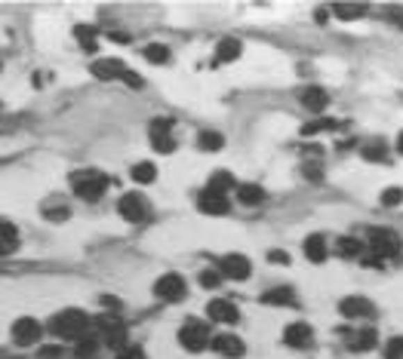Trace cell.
I'll return each mask as SVG.
<instances>
[{
    "label": "cell",
    "mask_w": 403,
    "mask_h": 359,
    "mask_svg": "<svg viewBox=\"0 0 403 359\" xmlns=\"http://www.w3.org/2000/svg\"><path fill=\"white\" fill-rule=\"evenodd\" d=\"M49 332L56 338H65V341H81L83 335L92 332V319L86 317L83 310H59L53 319H49Z\"/></svg>",
    "instance_id": "cell-1"
},
{
    "label": "cell",
    "mask_w": 403,
    "mask_h": 359,
    "mask_svg": "<svg viewBox=\"0 0 403 359\" xmlns=\"http://www.w3.org/2000/svg\"><path fill=\"white\" fill-rule=\"evenodd\" d=\"M71 188L81 200L86 203H96V200H102V193L108 191V175H102L99 169H77L71 172Z\"/></svg>",
    "instance_id": "cell-2"
},
{
    "label": "cell",
    "mask_w": 403,
    "mask_h": 359,
    "mask_svg": "<svg viewBox=\"0 0 403 359\" xmlns=\"http://www.w3.org/2000/svg\"><path fill=\"white\" fill-rule=\"evenodd\" d=\"M366 249H370V255H376L379 261H385V258L400 255L403 243H400V236L394 234V231H385V227H372V231L366 234Z\"/></svg>",
    "instance_id": "cell-3"
},
{
    "label": "cell",
    "mask_w": 403,
    "mask_h": 359,
    "mask_svg": "<svg viewBox=\"0 0 403 359\" xmlns=\"http://www.w3.org/2000/svg\"><path fill=\"white\" fill-rule=\"evenodd\" d=\"M92 77H99V80H126L129 86H142V80L133 74V68H126L124 62L117 59H99L90 64Z\"/></svg>",
    "instance_id": "cell-4"
},
{
    "label": "cell",
    "mask_w": 403,
    "mask_h": 359,
    "mask_svg": "<svg viewBox=\"0 0 403 359\" xmlns=\"http://www.w3.org/2000/svg\"><path fill=\"white\" fill-rule=\"evenodd\" d=\"M210 332H206V326L204 322H197V319H188L182 329H179V344H182L188 353H200V350H206L210 347Z\"/></svg>",
    "instance_id": "cell-5"
},
{
    "label": "cell",
    "mask_w": 403,
    "mask_h": 359,
    "mask_svg": "<svg viewBox=\"0 0 403 359\" xmlns=\"http://www.w3.org/2000/svg\"><path fill=\"white\" fill-rule=\"evenodd\" d=\"M154 295L161 301H167V304H179V301H185V295H188V286H185V279L179 274H163L154 283Z\"/></svg>",
    "instance_id": "cell-6"
},
{
    "label": "cell",
    "mask_w": 403,
    "mask_h": 359,
    "mask_svg": "<svg viewBox=\"0 0 403 359\" xmlns=\"http://www.w3.org/2000/svg\"><path fill=\"white\" fill-rule=\"evenodd\" d=\"M10 335H13V341H16L19 347H31V344H38V341H40L43 326H40V322L34 319V317H19L16 322H13Z\"/></svg>",
    "instance_id": "cell-7"
},
{
    "label": "cell",
    "mask_w": 403,
    "mask_h": 359,
    "mask_svg": "<svg viewBox=\"0 0 403 359\" xmlns=\"http://www.w3.org/2000/svg\"><path fill=\"white\" fill-rule=\"evenodd\" d=\"M215 270H219L222 277H228V279H249V274H253V261H249L247 255H225V258H219V264H215Z\"/></svg>",
    "instance_id": "cell-8"
},
{
    "label": "cell",
    "mask_w": 403,
    "mask_h": 359,
    "mask_svg": "<svg viewBox=\"0 0 403 359\" xmlns=\"http://www.w3.org/2000/svg\"><path fill=\"white\" fill-rule=\"evenodd\" d=\"M117 212L124 215L126 221H133V225H139V221H145L148 218V203H145V197L142 193H124V197L117 200Z\"/></svg>",
    "instance_id": "cell-9"
},
{
    "label": "cell",
    "mask_w": 403,
    "mask_h": 359,
    "mask_svg": "<svg viewBox=\"0 0 403 359\" xmlns=\"http://www.w3.org/2000/svg\"><path fill=\"white\" fill-rule=\"evenodd\" d=\"M151 141H154V150H161V154H172L176 150V141H172V120L167 117H157L151 120Z\"/></svg>",
    "instance_id": "cell-10"
},
{
    "label": "cell",
    "mask_w": 403,
    "mask_h": 359,
    "mask_svg": "<svg viewBox=\"0 0 403 359\" xmlns=\"http://www.w3.org/2000/svg\"><path fill=\"white\" fill-rule=\"evenodd\" d=\"M197 209L206 212V215H225L228 209H231V203H228V193L204 188V191L197 193Z\"/></svg>",
    "instance_id": "cell-11"
},
{
    "label": "cell",
    "mask_w": 403,
    "mask_h": 359,
    "mask_svg": "<svg viewBox=\"0 0 403 359\" xmlns=\"http://www.w3.org/2000/svg\"><path fill=\"white\" fill-rule=\"evenodd\" d=\"M339 310H342V317H348V319H366V317H372V313H376V304H372L370 298L351 295V298H342L339 301Z\"/></svg>",
    "instance_id": "cell-12"
},
{
    "label": "cell",
    "mask_w": 403,
    "mask_h": 359,
    "mask_svg": "<svg viewBox=\"0 0 403 359\" xmlns=\"http://www.w3.org/2000/svg\"><path fill=\"white\" fill-rule=\"evenodd\" d=\"M206 317H210L213 322H228V326H234L237 319H240V310L231 304V301H225V298H215L206 304Z\"/></svg>",
    "instance_id": "cell-13"
},
{
    "label": "cell",
    "mask_w": 403,
    "mask_h": 359,
    "mask_svg": "<svg viewBox=\"0 0 403 359\" xmlns=\"http://www.w3.org/2000/svg\"><path fill=\"white\" fill-rule=\"evenodd\" d=\"M210 347L215 350L219 356H228V359H237V356H243V341L237 338V335H215V338L210 341Z\"/></svg>",
    "instance_id": "cell-14"
},
{
    "label": "cell",
    "mask_w": 403,
    "mask_h": 359,
    "mask_svg": "<svg viewBox=\"0 0 403 359\" xmlns=\"http://www.w3.org/2000/svg\"><path fill=\"white\" fill-rule=\"evenodd\" d=\"M283 341L290 344V347H311V341H314V332H311V326H305V322H290L286 326V332H283Z\"/></svg>",
    "instance_id": "cell-15"
},
{
    "label": "cell",
    "mask_w": 403,
    "mask_h": 359,
    "mask_svg": "<svg viewBox=\"0 0 403 359\" xmlns=\"http://www.w3.org/2000/svg\"><path fill=\"white\" fill-rule=\"evenodd\" d=\"M74 356L77 359H99L102 356V341H99L96 332L83 335L81 341H74Z\"/></svg>",
    "instance_id": "cell-16"
},
{
    "label": "cell",
    "mask_w": 403,
    "mask_h": 359,
    "mask_svg": "<svg viewBox=\"0 0 403 359\" xmlns=\"http://www.w3.org/2000/svg\"><path fill=\"white\" fill-rule=\"evenodd\" d=\"M19 249V231L16 225H10V221L0 218V258L13 255Z\"/></svg>",
    "instance_id": "cell-17"
},
{
    "label": "cell",
    "mask_w": 403,
    "mask_h": 359,
    "mask_svg": "<svg viewBox=\"0 0 403 359\" xmlns=\"http://www.w3.org/2000/svg\"><path fill=\"white\" fill-rule=\"evenodd\" d=\"M262 304H271V307H286V304H296V292L290 286H277V289H268L262 295Z\"/></svg>",
    "instance_id": "cell-18"
},
{
    "label": "cell",
    "mask_w": 403,
    "mask_h": 359,
    "mask_svg": "<svg viewBox=\"0 0 403 359\" xmlns=\"http://www.w3.org/2000/svg\"><path fill=\"white\" fill-rule=\"evenodd\" d=\"M302 105L308 107V111H314V114H320L323 107L329 105V96L320 89V86H308L305 92H302Z\"/></svg>",
    "instance_id": "cell-19"
},
{
    "label": "cell",
    "mask_w": 403,
    "mask_h": 359,
    "mask_svg": "<svg viewBox=\"0 0 403 359\" xmlns=\"http://www.w3.org/2000/svg\"><path fill=\"white\" fill-rule=\"evenodd\" d=\"M379 341V335L372 332V329H361V332H351L348 335V347L357 350V353H363V350H372Z\"/></svg>",
    "instance_id": "cell-20"
},
{
    "label": "cell",
    "mask_w": 403,
    "mask_h": 359,
    "mask_svg": "<svg viewBox=\"0 0 403 359\" xmlns=\"http://www.w3.org/2000/svg\"><path fill=\"white\" fill-rule=\"evenodd\" d=\"M327 255H329V249H327V240L323 236H308L305 240V258L308 261H314V264H320V261H327Z\"/></svg>",
    "instance_id": "cell-21"
},
{
    "label": "cell",
    "mask_w": 403,
    "mask_h": 359,
    "mask_svg": "<svg viewBox=\"0 0 403 359\" xmlns=\"http://www.w3.org/2000/svg\"><path fill=\"white\" fill-rule=\"evenodd\" d=\"M74 37H77V43H81L86 53H96V49H99V31H96V28L77 25V28H74Z\"/></svg>",
    "instance_id": "cell-22"
},
{
    "label": "cell",
    "mask_w": 403,
    "mask_h": 359,
    "mask_svg": "<svg viewBox=\"0 0 403 359\" xmlns=\"http://www.w3.org/2000/svg\"><path fill=\"white\" fill-rule=\"evenodd\" d=\"M237 200L243 206H258L265 200V191L258 184H237Z\"/></svg>",
    "instance_id": "cell-23"
},
{
    "label": "cell",
    "mask_w": 403,
    "mask_h": 359,
    "mask_svg": "<svg viewBox=\"0 0 403 359\" xmlns=\"http://www.w3.org/2000/svg\"><path fill=\"white\" fill-rule=\"evenodd\" d=\"M237 55H240V40L234 37H225L215 46V62H234Z\"/></svg>",
    "instance_id": "cell-24"
},
{
    "label": "cell",
    "mask_w": 403,
    "mask_h": 359,
    "mask_svg": "<svg viewBox=\"0 0 403 359\" xmlns=\"http://www.w3.org/2000/svg\"><path fill=\"white\" fill-rule=\"evenodd\" d=\"M210 191H219V193H228L231 188H237V182H234V175L228 169H219V172H213V178H210V184H206Z\"/></svg>",
    "instance_id": "cell-25"
},
{
    "label": "cell",
    "mask_w": 403,
    "mask_h": 359,
    "mask_svg": "<svg viewBox=\"0 0 403 359\" xmlns=\"http://www.w3.org/2000/svg\"><path fill=\"white\" fill-rule=\"evenodd\" d=\"M339 255L342 258H357V255H363V249H366V243H361V240H354V236H342L339 240Z\"/></svg>",
    "instance_id": "cell-26"
},
{
    "label": "cell",
    "mask_w": 403,
    "mask_h": 359,
    "mask_svg": "<svg viewBox=\"0 0 403 359\" xmlns=\"http://www.w3.org/2000/svg\"><path fill=\"white\" fill-rule=\"evenodd\" d=\"M133 178L139 184H151L157 178V166H154V163H135V166H133Z\"/></svg>",
    "instance_id": "cell-27"
},
{
    "label": "cell",
    "mask_w": 403,
    "mask_h": 359,
    "mask_svg": "<svg viewBox=\"0 0 403 359\" xmlns=\"http://www.w3.org/2000/svg\"><path fill=\"white\" fill-rule=\"evenodd\" d=\"M339 123L336 120H329V117H320V120H311V123H305L302 126V135H318V132H327V129H336Z\"/></svg>",
    "instance_id": "cell-28"
},
{
    "label": "cell",
    "mask_w": 403,
    "mask_h": 359,
    "mask_svg": "<svg viewBox=\"0 0 403 359\" xmlns=\"http://www.w3.org/2000/svg\"><path fill=\"white\" fill-rule=\"evenodd\" d=\"M142 55H145L148 62H154V64H163V62H170V49L163 46V43H151V46H148V49H145V53H142Z\"/></svg>",
    "instance_id": "cell-29"
},
{
    "label": "cell",
    "mask_w": 403,
    "mask_h": 359,
    "mask_svg": "<svg viewBox=\"0 0 403 359\" xmlns=\"http://www.w3.org/2000/svg\"><path fill=\"white\" fill-rule=\"evenodd\" d=\"M197 145L204 150H219L222 145H225V135H222V132H200Z\"/></svg>",
    "instance_id": "cell-30"
},
{
    "label": "cell",
    "mask_w": 403,
    "mask_h": 359,
    "mask_svg": "<svg viewBox=\"0 0 403 359\" xmlns=\"http://www.w3.org/2000/svg\"><path fill=\"white\" fill-rule=\"evenodd\" d=\"M333 12L339 19H357V16H363V12H366V6H361V3H339V6H333Z\"/></svg>",
    "instance_id": "cell-31"
},
{
    "label": "cell",
    "mask_w": 403,
    "mask_h": 359,
    "mask_svg": "<svg viewBox=\"0 0 403 359\" xmlns=\"http://www.w3.org/2000/svg\"><path fill=\"white\" fill-rule=\"evenodd\" d=\"M363 157L366 160H388V148L382 141H376V145H366L363 148Z\"/></svg>",
    "instance_id": "cell-32"
},
{
    "label": "cell",
    "mask_w": 403,
    "mask_h": 359,
    "mask_svg": "<svg viewBox=\"0 0 403 359\" xmlns=\"http://www.w3.org/2000/svg\"><path fill=\"white\" fill-rule=\"evenodd\" d=\"M403 203V191L400 188H388L382 193V206H400Z\"/></svg>",
    "instance_id": "cell-33"
},
{
    "label": "cell",
    "mask_w": 403,
    "mask_h": 359,
    "mask_svg": "<svg viewBox=\"0 0 403 359\" xmlns=\"http://www.w3.org/2000/svg\"><path fill=\"white\" fill-rule=\"evenodd\" d=\"M385 356L388 359H403V338H391V341H388Z\"/></svg>",
    "instance_id": "cell-34"
},
{
    "label": "cell",
    "mask_w": 403,
    "mask_h": 359,
    "mask_svg": "<svg viewBox=\"0 0 403 359\" xmlns=\"http://www.w3.org/2000/svg\"><path fill=\"white\" fill-rule=\"evenodd\" d=\"M200 283H204L206 289H215V286L222 283V274L219 270H204V274H200Z\"/></svg>",
    "instance_id": "cell-35"
},
{
    "label": "cell",
    "mask_w": 403,
    "mask_h": 359,
    "mask_svg": "<svg viewBox=\"0 0 403 359\" xmlns=\"http://www.w3.org/2000/svg\"><path fill=\"white\" fill-rule=\"evenodd\" d=\"M117 359H145V353L139 347H133V344H126L124 350H117Z\"/></svg>",
    "instance_id": "cell-36"
},
{
    "label": "cell",
    "mask_w": 403,
    "mask_h": 359,
    "mask_svg": "<svg viewBox=\"0 0 403 359\" xmlns=\"http://www.w3.org/2000/svg\"><path fill=\"white\" fill-rule=\"evenodd\" d=\"M388 19H391L397 28H403V10H400V6H394V10H388Z\"/></svg>",
    "instance_id": "cell-37"
},
{
    "label": "cell",
    "mask_w": 403,
    "mask_h": 359,
    "mask_svg": "<svg viewBox=\"0 0 403 359\" xmlns=\"http://www.w3.org/2000/svg\"><path fill=\"white\" fill-rule=\"evenodd\" d=\"M305 175L308 178H320L323 172H320V163H305Z\"/></svg>",
    "instance_id": "cell-38"
},
{
    "label": "cell",
    "mask_w": 403,
    "mask_h": 359,
    "mask_svg": "<svg viewBox=\"0 0 403 359\" xmlns=\"http://www.w3.org/2000/svg\"><path fill=\"white\" fill-rule=\"evenodd\" d=\"M40 356H43V359H56V356H59V347H43Z\"/></svg>",
    "instance_id": "cell-39"
},
{
    "label": "cell",
    "mask_w": 403,
    "mask_h": 359,
    "mask_svg": "<svg viewBox=\"0 0 403 359\" xmlns=\"http://www.w3.org/2000/svg\"><path fill=\"white\" fill-rule=\"evenodd\" d=\"M271 261H286V252H268Z\"/></svg>",
    "instance_id": "cell-40"
},
{
    "label": "cell",
    "mask_w": 403,
    "mask_h": 359,
    "mask_svg": "<svg viewBox=\"0 0 403 359\" xmlns=\"http://www.w3.org/2000/svg\"><path fill=\"white\" fill-rule=\"evenodd\" d=\"M397 154H403V132L397 135Z\"/></svg>",
    "instance_id": "cell-41"
},
{
    "label": "cell",
    "mask_w": 403,
    "mask_h": 359,
    "mask_svg": "<svg viewBox=\"0 0 403 359\" xmlns=\"http://www.w3.org/2000/svg\"><path fill=\"white\" fill-rule=\"evenodd\" d=\"M0 71H3V62H0Z\"/></svg>",
    "instance_id": "cell-42"
},
{
    "label": "cell",
    "mask_w": 403,
    "mask_h": 359,
    "mask_svg": "<svg viewBox=\"0 0 403 359\" xmlns=\"http://www.w3.org/2000/svg\"><path fill=\"white\" fill-rule=\"evenodd\" d=\"M0 359H10V356H0Z\"/></svg>",
    "instance_id": "cell-43"
}]
</instances>
